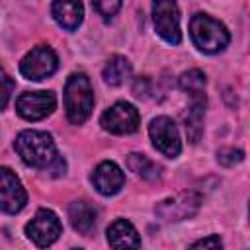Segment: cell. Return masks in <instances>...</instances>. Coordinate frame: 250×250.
<instances>
[{
	"instance_id": "1",
	"label": "cell",
	"mask_w": 250,
	"mask_h": 250,
	"mask_svg": "<svg viewBox=\"0 0 250 250\" xmlns=\"http://www.w3.org/2000/svg\"><path fill=\"white\" fill-rule=\"evenodd\" d=\"M21 160L31 168H49L57 158L55 141L45 131H21L14 143Z\"/></svg>"
},
{
	"instance_id": "2",
	"label": "cell",
	"mask_w": 250,
	"mask_h": 250,
	"mask_svg": "<svg viewBox=\"0 0 250 250\" xmlns=\"http://www.w3.org/2000/svg\"><path fill=\"white\" fill-rule=\"evenodd\" d=\"M94 107V90L86 74L74 72L64 84V109L66 117L74 125H82Z\"/></svg>"
},
{
	"instance_id": "3",
	"label": "cell",
	"mask_w": 250,
	"mask_h": 250,
	"mask_svg": "<svg viewBox=\"0 0 250 250\" xmlns=\"http://www.w3.org/2000/svg\"><path fill=\"white\" fill-rule=\"evenodd\" d=\"M189 33L197 49H201L203 53H219L230 41L227 27L219 20H213L207 14H195L191 18Z\"/></svg>"
},
{
	"instance_id": "4",
	"label": "cell",
	"mask_w": 250,
	"mask_h": 250,
	"mask_svg": "<svg viewBox=\"0 0 250 250\" xmlns=\"http://www.w3.org/2000/svg\"><path fill=\"white\" fill-rule=\"evenodd\" d=\"M201 207V195L197 191H180L172 197H166L156 203L154 213L158 219L166 223H178L184 219H191Z\"/></svg>"
},
{
	"instance_id": "5",
	"label": "cell",
	"mask_w": 250,
	"mask_h": 250,
	"mask_svg": "<svg viewBox=\"0 0 250 250\" xmlns=\"http://www.w3.org/2000/svg\"><path fill=\"white\" fill-rule=\"evenodd\" d=\"M152 20L156 33L172 45L182 41L180 33V12L176 0H152Z\"/></svg>"
},
{
	"instance_id": "6",
	"label": "cell",
	"mask_w": 250,
	"mask_h": 250,
	"mask_svg": "<svg viewBox=\"0 0 250 250\" xmlns=\"http://www.w3.org/2000/svg\"><path fill=\"white\" fill-rule=\"evenodd\" d=\"M100 123L105 131H109L113 135H129L139 129L141 117H139V111L135 105H131L127 102H117L109 109L104 111Z\"/></svg>"
},
{
	"instance_id": "7",
	"label": "cell",
	"mask_w": 250,
	"mask_h": 250,
	"mask_svg": "<svg viewBox=\"0 0 250 250\" xmlns=\"http://www.w3.org/2000/svg\"><path fill=\"white\" fill-rule=\"evenodd\" d=\"M59 66V59L51 47L39 45L31 49L20 62V72L27 80H43L51 76Z\"/></svg>"
},
{
	"instance_id": "8",
	"label": "cell",
	"mask_w": 250,
	"mask_h": 250,
	"mask_svg": "<svg viewBox=\"0 0 250 250\" xmlns=\"http://www.w3.org/2000/svg\"><path fill=\"white\" fill-rule=\"evenodd\" d=\"M148 135L150 141L154 145V148L158 152H162L168 158H176L182 150V143H180V133L174 125V121L170 117H154L148 125Z\"/></svg>"
},
{
	"instance_id": "9",
	"label": "cell",
	"mask_w": 250,
	"mask_h": 250,
	"mask_svg": "<svg viewBox=\"0 0 250 250\" xmlns=\"http://www.w3.org/2000/svg\"><path fill=\"white\" fill-rule=\"evenodd\" d=\"M61 232H62V225L51 209H39L35 217L25 225L27 238L33 240L41 248L53 244L61 236Z\"/></svg>"
},
{
	"instance_id": "10",
	"label": "cell",
	"mask_w": 250,
	"mask_h": 250,
	"mask_svg": "<svg viewBox=\"0 0 250 250\" xmlns=\"http://www.w3.org/2000/svg\"><path fill=\"white\" fill-rule=\"evenodd\" d=\"M57 98L53 92H23L16 100V111L27 121H39L53 113Z\"/></svg>"
},
{
	"instance_id": "11",
	"label": "cell",
	"mask_w": 250,
	"mask_h": 250,
	"mask_svg": "<svg viewBox=\"0 0 250 250\" xmlns=\"http://www.w3.org/2000/svg\"><path fill=\"white\" fill-rule=\"evenodd\" d=\"M25 203H27V193L21 182L18 180V176L10 168L0 166V209L4 213L14 215L20 213Z\"/></svg>"
},
{
	"instance_id": "12",
	"label": "cell",
	"mask_w": 250,
	"mask_h": 250,
	"mask_svg": "<svg viewBox=\"0 0 250 250\" xmlns=\"http://www.w3.org/2000/svg\"><path fill=\"white\" fill-rule=\"evenodd\" d=\"M92 182L102 195H115L125 184V174L121 172V168L115 162L105 160V162L98 164V168L94 170Z\"/></svg>"
},
{
	"instance_id": "13",
	"label": "cell",
	"mask_w": 250,
	"mask_h": 250,
	"mask_svg": "<svg viewBox=\"0 0 250 250\" xmlns=\"http://www.w3.org/2000/svg\"><path fill=\"white\" fill-rule=\"evenodd\" d=\"M53 18L57 23L68 31L76 29L82 23L84 8L80 0H53Z\"/></svg>"
},
{
	"instance_id": "14",
	"label": "cell",
	"mask_w": 250,
	"mask_h": 250,
	"mask_svg": "<svg viewBox=\"0 0 250 250\" xmlns=\"http://www.w3.org/2000/svg\"><path fill=\"white\" fill-rule=\"evenodd\" d=\"M191 98V105L189 109L186 111L184 115V123H186V133L189 137L191 143H197L201 133H203V115H205V92H199V94H193L189 96Z\"/></svg>"
},
{
	"instance_id": "15",
	"label": "cell",
	"mask_w": 250,
	"mask_h": 250,
	"mask_svg": "<svg viewBox=\"0 0 250 250\" xmlns=\"http://www.w3.org/2000/svg\"><path fill=\"white\" fill-rule=\"evenodd\" d=\"M68 219L74 230L80 234H90L98 221V211L88 201H74L68 207Z\"/></svg>"
},
{
	"instance_id": "16",
	"label": "cell",
	"mask_w": 250,
	"mask_h": 250,
	"mask_svg": "<svg viewBox=\"0 0 250 250\" xmlns=\"http://www.w3.org/2000/svg\"><path fill=\"white\" fill-rule=\"evenodd\" d=\"M107 242L111 248H139L141 246V238L135 227L125 219H117L107 229Z\"/></svg>"
},
{
	"instance_id": "17",
	"label": "cell",
	"mask_w": 250,
	"mask_h": 250,
	"mask_svg": "<svg viewBox=\"0 0 250 250\" xmlns=\"http://www.w3.org/2000/svg\"><path fill=\"white\" fill-rule=\"evenodd\" d=\"M129 74H131V64L121 55H113L105 62L104 72H102L104 82L109 84V86H119L121 82H125V78H129Z\"/></svg>"
},
{
	"instance_id": "18",
	"label": "cell",
	"mask_w": 250,
	"mask_h": 250,
	"mask_svg": "<svg viewBox=\"0 0 250 250\" xmlns=\"http://www.w3.org/2000/svg\"><path fill=\"white\" fill-rule=\"evenodd\" d=\"M127 168L146 182H156L160 178V168L148 156L139 154V152H131L127 156Z\"/></svg>"
},
{
	"instance_id": "19",
	"label": "cell",
	"mask_w": 250,
	"mask_h": 250,
	"mask_svg": "<svg viewBox=\"0 0 250 250\" xmlns=\"http://www.w3.org/2000/svg\"><path fill=\"white\" fill-rule=\"evenodd\" d=\"M180 86L189 96L199 94V92H205V74L201 70H197V68L188 70V72H184L180 76Z\"/></svg>"
},
{
	"instance_id": "20",
	"label": "cell",
	"mask_w": 250,
	"mask_h": 250,
	"mask_svg": "<svg viewBox=\"0 0 250 250\" xmlns=\"http://www.w3.org/2000/svg\"><path fill=\"white\" fill-rule=\"evenodd\" d=\"M14 86H16L14 78H10V74L0 66V111L8 105L10 96H12V92H14Z\"/></svg>"
},
{
	"instance_id": "21",
	"label": "cell",
	"mask_w": 250,
	"mask_h": 250,
	"mask_svg": "<svg viewBox=\"0 0 250 250\" xmlns=\"http://www.w3.org/2000/svg\"><path fill=\"white\" fill-rule=\"evenodd\" d=\"M92 4H94V8H96V12H98L104 20H109V18H113V16L119 12L123 0H92Z\"/></svg>"
},
{
	"instance_id": "22",
	"label": "cell",
	"mask_w": 250,
	"mask_h": 250,
	"mask_svg": "<svg viewBox=\"0 0 250 250\" xmlns=\"http://www.w3.org/2000/svg\"><path fill=\"white\" fill-rule=\"evenodd\" d=\"M217 160L223 166H234V164H238V162L244 160V152L238 150V148H221L217 152Z\"/></svg>"
},
{
	"instance_id": "23",
	"label": "cell",
	"mask_w": 250,
	"mask_h": 250,
	"mask_svg": "<svg viewBox=\"0 0 250 250\" xmlns=\"http://www.w3.org/2000/svg\"><path fill=\"white\" fill-rule=\"evenodd\" d=\"M191 246H193V248H221L223 242H221V238H219L217 234H211V236H207V238H201V240L193 242Z\"/></svg>"
}]
</instances>
